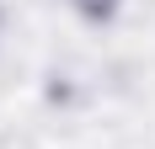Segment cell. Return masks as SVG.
<instances>
[{
	"label": "cell",
	"instance_id": "1",
	"mask_svg": "<svg viewBox=\"0 0 155 149\" xmlns=\"http://www.w3.org/2000/svg\"><path fill=\"white\" fill-rule=\"evenodd\" d=\"M80 11L86 16H112V5H118V0H75Z\"/></svg>",
	"mask_w": 155,
	"mask_h": 149
}]
</instances>
